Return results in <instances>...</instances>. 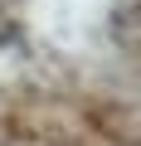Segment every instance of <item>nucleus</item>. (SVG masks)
I'll use <instances>...</instances> for the list:
<instances>
[{
  "mask_svg": "<svg viewBox=\"0 0 141 146\" xmlns=\"http://www.w3.org/2000/svg\"><path fill=\"white\" fill-rule=\"evenodd\" d=\"M0 146H141V88L102 63L5 73Z\"/></svg>",
  "mask_w": 141,
  "mask_h": 146,
  "instance_id": "nucleus-1",
  "label": "nucleus"
},
{
  "mask_svg": "<svg viewBox=\"0 0 141 146\" xmlns=\"http://www.w3.org/2000/svg\"><path fill=\"white\" fill-rule=\"evenodd\" d=\"M97 49H102V68L117 73L122 83L141 88V0H117L102 15L97 29Z\"/></svg>",
  "mask_w": 141,
  "mask_h": 146,
  "instance_id": "nucleus-2",
  "label": "nucleus"
}]
</instances>
